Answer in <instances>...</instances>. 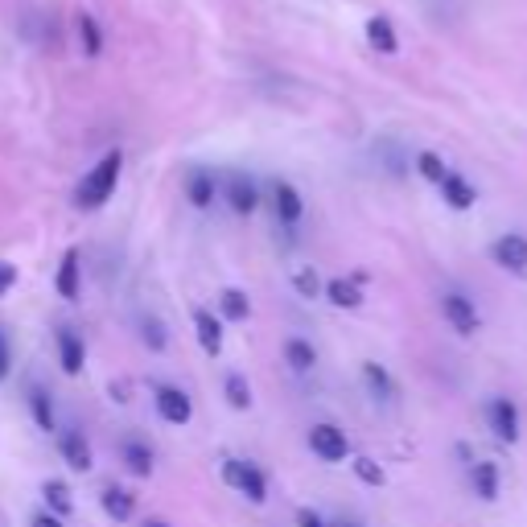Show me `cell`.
I'll list each match as a JSON object with an SVG mask.
<instances>
[{"label": "cell", "mask_w": 527, "mask_h": 527, "mask_svg": "<svg viewBox=\"0 0 527 527\" xmlns=\"http://www.w3.org/2000/svg\"><path fill=\"white\" fill-rule=\"evenodd\" d=\"M120 173H124V153L120 149H108L87 173L83 182L75 186V206L79 210H99L116 198V186H120Z\"/></svg>", "instance_id": "1"}, {"label": "cell", "mask_w": 527, "mask_h": 527, "mask_svg": "<svg viewBox=\"0 0 527 527\" xmlns=\"http://www.w3.org/2000/svg\"><path fill=\"white\" fill-rule=\"evenodd\" d=\"M223 482L235 486L252 507H264V503H268V478H264V470L252 466V462L227 458V462H223Z\"/></svg>", "instance_id": "2"}, {"label": "cell", "mask_w": 527, "mask_h": 527, "mask_svg": "<svg viewBox=\"0 0 527 527\" xmlns=\"http://www.w3.org/2000/svg\"><path fill=\"white\" fill-rule=\"evenodd\" d=\"M153 404H157V416L165 420V425L186 429L190 420H194V400L182 388H173V383H157V388H153Z\"/></svg>", "instance_id": "3"}, {"label": "cell", "mask_w": 527, "mask_h": 527, "mask_svg": "<svg viewBox=\"0 0 527 527\" xmlns=\"http://www.w3.org/2000/svg\"><path fill=\"white\" fill-rule=\"evenodd\" d=\"M223 198H227V206L235 210V215H256L260 210V186H256V178H248V173H239V169H231L227 178H223Z\"/></svg>", "instance_id": "4"}, {"label": "cell", "mask_w": 527, "mask_h": 527, "mask_svg": "<svg viewBox=\"0 0 527 527\" xmlns=\"http://www.w3.org/2000/svg\"><path fill=\"white\" fill-rule=\"evenodd\" d=\"M490 260L511 276H527V235H519V231L499 235L495 243H490Z\"/></svg>", "instance_id": "5"}, {"label": "cell", "mask_w": 527, "mask_h": 527, "mask_svg": "<svg viewBox=\"0 0 527 527\" xmlns=\"http://www.w3.org/2000/svg\"><path fill=\"white\" fill-rule=\"evenodd\" d=\"M272 215H276L280 227H297V223L305 219V198H301V190H297L293 182H285V178L272 182Z\"/></svg>", "instance_id": "6"}, {"label": "cell", "mask_w": 527, "mask_h": 527, "mask_svg": "<svg viewBox=\"0 0 527 527\" xmlns=\"http://www.w3.org/2000/svg\"><path fill=\"white\" fill-rule=\"evenodd\" d=\"M309 449L318 453L322 462H330V466L350 458V441H346V433L338 425H313L309 429Z\"/></svg>", "instance_id": "7"}, {"label": "cell", "mask_w": 527, "mask_h": 527, "mask_svg": "<svg viewBox=\"0 0 527 527\" xmlns=\"http://www.w3.org/2000/svg\"><path fill=\"white\" fill-rule=\"evenodd\" d=\"M363 38H367V46H371L375 54H383V58H396V54H400V33H396V21H392L388 13H371L367 25H363Z\"/></svg>", "instance_id": "8"}, {"label": "cell", "mask_w": 527, "mask_h": 527, "mask_svg": "<svg viewBox=\"0 0 527 527\" xmlns=\"http://www.w3.org/2000/svg\"><path fill=\"white\" fill-rule=\"evenodd\" d=\"M441 313H445V322L458 330L462 338H470V334H478V309H474V301L466 297V293H445L441 297Z\"/></svg>", "instance_id": "9"}, {"label": "cell", "mask_w": 527, "mask_h": 527, "mask_svg": "<svg viewBox=\"0 0 527 527\" xmlns=\"http://www.w3.org/2000/svg\"><path fill=\"white\" fill-rule=\"evenodd\" d=\"M486 420H490V429H495L499 441H507V445L519 441V408H515L511 396H495V400H490L486 404Z\"/></svg>", "instance_id": "10"}, {"label": "cell", "mask_w": 527, "mask_h": 527, "mask_svg": "<svg viewBox=\"0 0 527 527\" xmlns=\"http://www.w3.org/2000/svg\"><path fill=\"white\" fill-rule=\"evenodd\" d=\"M363 272H355V276H334V280H326V289H322V297L334 305V309H359L363 305Z\"/></svg>", "instance_id": "11"}, {"label": "cell", "mask_w": 527, "mask_h": 527, "mask_svg": "<svg viewBox=\"0 0 527 527\" xmlns=\"http://www.w3.org/2000/svg\"><path fill=\"white\" fill-rule=\"evenodd\" d=\"M75 42H79V54L83 58H99L103 54L108 38H103V25H99L95 13H87V9L75 13Z\"/></svg>", "instance_id": "12"}, {"label": "cell", "mask_w": 527, "mask_h": 527, "mask_svg": "<svg viewBox=\"0 0 527 527\" xmlns=\"http://www.w3.org/2000/svg\"><path fill=\"white\" fill-rule=\"evenodd\" d=\"M215 194H219V178H215V169L194 165V169L186 173V198H190V206L206 210L210 202H215Z\"/></svg>", "instance_id": "13"}, {"label": "cell", "mask_w": 527, "mask_h": 527, "mask_svg": "<svg viewBox=\"0 0 527 527\" xmlns=\"http://www.w3.org/2000/svg\"><path fill=\"white\" fill-rule=\"evenodd\" d=\"M54 342H58V363H62V371L66 375H83V367H87V346H83V338L75 330L62 326L54 334Z\"/></svg>", "instance_id": "14"}, {"label": "cell", "mask_w": 527, "mask_h": 527, "mask_svg": "<svg viewBox=\"0 0 527 527\" xmlns=\"http://www.w3.org/2000/svg\"><path fill=\"white\" fill-rule=\"evenodd\" d=\"M58 453H62V462L75 470V474H87L95 466V453H91V441L83 433H62L58 437Z\"/></svg>", "instance_id": "15"}, {"label": "cell", "mask_w": 527, "mask_h": 527, "mask_svg": "<svg viewBox=\"0 0 527 527\" xmlns=\"http://www.w3.org/2000/svg\"><path fill=\"white\" fill-rule=\"evenodd\" d=\"M194 334H198V346L210 359L223 355V318H215L210 309H194Z\"/></svg>", "instance_id": "16"}, {"label": "cell", "mask_w": 527, "mask_h": 527, "mask_svg": "<svg viewBox=\"0 0 527 527\" xmlns=\"http://www.w3.org/2000/svg\"><path fill=\"white\" fill-rule=\"evenodd\" d=\"M83 256H79V248H66V256H62V264H58V276H54V289H58V297L62 301H79V293H83V285H79V264Z\"/></svg>", "instance_id": "17"}, {"label": "cell", "mask_w": 527, "mask_h": 527, "mask_svg": "<svg viewBox=\"0 0 527 527\" xmlns=\"http://www.w3.org/2000/svg\"><path fill=\"white\" fill-rule=\"evenodd\" d=\"M437 190H441V198H445V206H449V210H470V206L478 202V190L462 178V173H453V169L445 173V182H441Z\"/></svg>", "instance_id": "18"}, {"label": "cell", "mask_w": 527, "mask_h": 527, "mask_svg": "<svg viewBox=\"0 0 527 527\" xmlns=\"http://www.w3.org/2000/svg\"><path fill=\"white\" fill-rule=\"evenodd\" d=\"M99 507L108 511V519H116V523H128V519L136 515V495H132L128 486H103Z\"/></svg>", "instance_id": "19"}, {"label": "cell", "mask_w": 527, "mask_h": 527, "mask_svg": "<svg viewBox=\"0 0 527 527\" xmlns=\"http://www.w3.org/2000/svg\"><path fill=\"white\" fill-rule=\"evenodd\" d=\"M120 458H124L128 474H136V478H149V474H153V449L140 441V437H128V441L120 445Z\"/></svg>", "instance_id": "20"}, {"label": "cell", "mask_w": 527, "mask_h": 527, "mask_svg": "<svg viewBox=\"0 0 527 527\" xmlns=\"http://www.w3.org/2000/svg\"><path fill=\"white\" fill-rule=\"evenodd\" d=\"M363 383H367V392H371L375 400H383V404L396 400V379L383 371L379 363H363Z\"/></svg>", "instance_id": "21"}, {"label": "cell", "mask_w": 527, "mask_h": 527, "mask_svg": "<svg viewBox=\"0 0 527 527\" xmlns=\"http://www.w3.org/2000/svg\"><path fill=\"white\" fill-rule=\"evenodd\" d=\"M285 363H289L297 375H305V371L318 367V350H313V342H305V338H289V342H285Z\"/></svg>", "instance_id": "22"}, {"label": "cell", "mask_w": 527, "mask_h": 527, "mask_svg": "<svg viewBox=\"0 0 527 527\" xmlns=\"http://www.w3.org/2000/svg\"><path fill=\"white\" fill-rule=\"evenodd\" d=\"M223 396H227V404H231L235 412H248V408H252V383H248V375L231 371V375L223 379Z\"/></svg>", "instance_id": "23"}, {"label": "cell", "mask_w": 527, "mask_h": 527, "mask_svg": "<svg viewBox=\"0 0 527 527\" xmlns=\"http://www.w3.org/2000/svg\"><path fill=\"white\" fill-rule=\"evenodd\" d=\"M474 495L482 503H495L499 499V466L495 462H478L474 466Z\"/></svg>", "instance_id": "24"}, {"label": "cell", "mask_w": 527, "mask_h": 527, "mask_svg": "<svg viewBox=\"0 0 527 527\" xmlns=\"http://www.w3.org/2000/svg\"><path fill=\"white\" fill-rule=\"evenodd\" d=\"M219 309H223L227 322H248L252 318V301H248L243 289H223L219 293Z\"/></svg>", "instance_id": "25"}, {"label": "cell", "mask_w": 527, "mask_h": 527, "mask_svg": "<svg viewBox=\"0 0 527 527\" xmlns=\"http://www.w3.org/2000/svg\"><path fill=\"white\" fill-rule=\"evenodd\" d=\"M42 495H46L50 515H58V519H66L70 511H75V499H70V486H66L62 478H50V482L42 486Z\"/></svg>", "instance_id": "26"}, {"label": "cell", "mask_w": 527, "mask_h": 527, "mask_svg": "<svg viewBox=\"0 0 527 527\" xmlns=\"http://www.w3.org/2000/svg\"><path fill=\"white\" fill-rule=\"evenodd\" d=\"M29 412H33V420H38L42 433H58V412H54V404H50L46 392H38V388L29 392Z\"/></svg>", "instance_id": "27"}, {"label": "cell", "mask_w": 527, "mask_h": 527, "mask_svg": "<svg viewBox=\"0 0 527 527\" xmlns=\"http://www.w3.org/2000/svg\"><path fill=\"white\" fill-rule=\"evenodd\" d=\"M416 173L425 182H433V186H441L445 182V173H449V165H445V157L441 153H433V149H420L416 153Z\"/></svg>", "instance_id": "28"}, {"label": "cell", "mask_w": 527, "mask_h": 527, "mask_svg": "<svg viewBox=\"0 0 527 527\" xmlns=\"http://www.w3.org/2000/svg\"><path fill=\"white\" fill-rule=\"evenodd\" d=\"M350 470H355V478L363 486H383L388 482V474H383V466L375 458H367V453H359V458H350Z\"/></svg>", "instance_id": "29"}, {"label": "cell", "mask_w": 527, "mask_h": 527, "mask_svg": "<svg viewBox=\"0 0 527 527\" xmlns=\"http://www.w3.org/2000/svg\"><path fill=\"white\" fill-rule=\"evenodd\" d=\"M293 289H297L301 297H309V301H313V297H322V289H326V285H322V276L313 272V268H297V272H293Z\"/></svg>", "instance_id": "30"}, {"label": "cell", "mask_w": 527, "mask_h": 527, "mask_svg": "<svg viewBox=\"0 0 527 527\" xmlns=\"http://www.w3.org/2000/svg\"><path fill=\"white\" fill-rule=\"evenodd\" d=\"M140 338H145V346L153 350V355H161V350H165V326L157 322V318H145V322H140Z\"/></svg>", "instance_id": "31"}, {"label": "cell", "mask_w": 527, "mask_h": 527, "mask_svg": "<svg viewBox=\"0 0 527 527\" xmlns=\"http://www.w3.org/2000/svg\"><path fill=\"white\" fill-rule=\"evenodd\" d=\"M9 371H13V346H9L5 330H0V383L9 379Z\"/></svg>", "instance_id": "32"}, {"label": "cell", "mask_w": 527, "mask_h": 527, "mask_svg": "<svg viewBox=\"0 0 527 527\" xmlns=\"http://www.w3.org/2000/svg\"><path fill=\"white\" fill-rule=\"evenodd\" d=\"M17 285V268L13 264H5V260H0V297H5L9 289Z\"/></svg>", "instance_id": "33"}, {"label": "cell", "mask_w": 527, "mask_h": 527, "mask_svg": "<svg viewBox=\"0 0 527 527\" xmlns=\"http://www.w3.org/2000/svg\"><path fill=\"white\" fill-rule=\"evenodd\" d=\"M297 523H301V527H330L318 511H309V507H305V511H297Z\"/></svg>", "instance_id": "34"}, {"label": "cell", "mask_w": 527, "mask_h": 527, "mask_svg": "<svg viewBox=\"0 0 527 527\" xmlns=\"http://www.w3.org/2000/svg\"><path fill=\"white\" fill-rule=\"evenodd\" d=\"M29 527H62V519L58 515H50V511H42V515H33V523Z\"/></svg>", "instance_id": "35"}, {"label": "cell", "mask_w": 527, "mask_h": 527, "mask_svg": "<svg viewBox=\"0 0 527 527\" xmlns=\"http://www.w3.org/2000/svg\"><path fill=\"white\" fill-rule=\"evenodd\" d=\"M330 527H363L359 519H338V523H330Z\"/></svg>", "instance_id": "36"}, {"label": "cell", "mask_w": 527, "mask_h": 527, "mask_svg": "<svg viewBox=\"0 0 527 527\" xmlns=\"http://www.w3.org/2000/svg\"><path fill=\"white\" fill-rule=\"evenodd\" d=\"M145 527H169L165 519H145Z\"/></svg>", "instance_id": "37"}]
</instances>
